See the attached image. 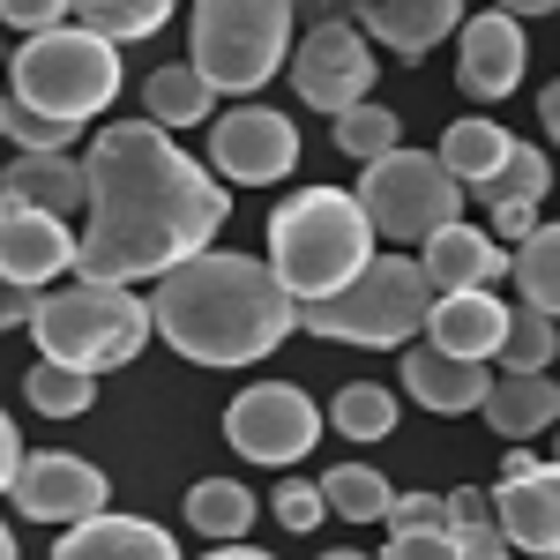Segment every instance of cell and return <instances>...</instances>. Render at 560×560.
Instances as JSON below:
<instances>
[{
  "label": "cell",
  "mask_w": 560,
  "mask_h": 560,
  "mask_svg": "<svg viewBox=\"0 0 560 560\" xmlns=\"http://www.w3.org/2000/svg\"><path fill=\"white\" fill-rule=\"evenodd\" d=\"M359 202L374 217V232L396 240V247H427L441 224H456L464 217V179L448 173V158L441 150H388L374 158L366 173H359Z\"/></svg>",
  "instance_id": "ba28073f"
},
{
  "label": "cell",
  "mask_w": 560,
  "mask_h": 560,
  "mask_svg": "<svg viewBox=\"0 0 560 560\" xmlns=\"http://www.w3.org/2000/svg\"><path fill=\"white\" fill-rule=\"evenodd\" d=\"M187 523L202 530V538H247V523H255V493L240 486V478H202L195 493H187Z\"/></svg>",
  "instance_id": "4316f807"
},
{
  "label": "cell",
  "mask_w": 560,
  "mask_h": 560,
  "mask_svg": "<svg viewBox=\"0 0 560 560\" xmlns=\"http://www.w3.org/2000/svg\"><path fill=\"white\" fill-rule=\"evenodd\" d=\"M292 90L314 113H345L374 90V45H366V23H345V15H322L300 45H292Z\"/></svg>",
  "instance_id": "30bf717a"
},
{
  "label": "cell",
  "mask_w": 560,
  "mask_h": 560,
  "mask_svg": "<svg viewBox=\"0 0 560 560\" xmlns=\"http://www.w3.org/2000/svg\"><path fill=\"white\" fill-rule=\"evenodd\" d=\"M553 456H560V448H553Z\"/></svg>",
  "instance_id": "bcb514c9"
},
{
  "label": "cell",
  "mask_w": 560,
  "mask_h": 560,
  "mask_svg": "<svg viewBox=\"0 0 560 560\" xmlns=\"http://www.w3.org/2000/svg\"><path fill=\"white\" fill-rule=\"evenodd\" d=\"M68 15H75V0H0V23L23 31V38H31V31H52V23H68Z\"/></svg>",
  "instance_id": "8d00e7d4"
},
{
  "label": "cell",
  "mask_w": 560,
  "mask_h": 560,
  "mask_svg": "<svg viewBox=\"0 0 560 560\" xmlns=\"http://www.w3.org/2000/svg\"><path fill=\"white\" fill-rule=\"evenodd\" d=\"M546 187H553V158L530 150V142H516V150H509L486 179H471L464 195H471L478 210H501V202H546Z\"/></svg>",
  "instance_id": "cb8c5ba5"
},
{
  "label": "cell",
  "mask_w": 560,
  "mask_h": 560,
  "mask_svg": "<svg viewBox=\"0 0 560 560\" xmlns=\"http://www.w3.org/2000/svg\"><path fill=\"white\" fill-rule=\"evenodd\" d=\"M538 120H546V135H553V142H560V75H553V83H546V97H538Z\"/></svg>",
  "instance_id": "60d3db41"
},
{
  "label": "cell",
  "mask_w": 560,
  "mask_h": 560,
  "mask_svg": "<svg viewBox=\"0 0 560 560\" xmlns=\"http://www.w3.org/2000/svg\"><path fill=\"white\" fill-rule=\"evenodd\" d=\"M493 509L516 553H560V456H509L501 486H493Z\"/></svg>",
  "instance_id": "5bb4252c"
},
{
  "label": "cell",
  "mask_w": 560,
  "mask_h": 560,
  "mask_svg": "<svg viewBox=\"0 0 560 560\" xmlns=\"http://www.w3.org/2000/svg\"><path fill=\"white\" fill-rule=\"evenodd\" d=\"M292 8L300 0H195V68L217 83V97H255L277 68L292 38Z\"/></svg>",
  "instance_id": "52a82bcc"
},
{
  "label": "cell",
  "mask_w": 560,
  "mask_h": 560,
  "mask_svg": "<svg viewBox=\"0 0 560 560\" xmlns=\"http://www.w3.org/2000/svg\"><path fill=\"white\" fill-rule=\"evenodd\" d=\"M210 165L232 187H277L300 165V128L277 105H232L224 120H210Z\"/></svg>",
  "instance_id": "8fae6325"
},
{
  "label": "cell",
  "mask_w": 560,
  "mask_h": 560,
  "mask_svg": "<svg viewBox=\"0 0 560 560\" xmlns=\"http://www.w3.org/2000/svg\"><path fill=\"white\" fill-rule=\"evenodd\" d=\"M8 97H15V90H0V135H8Z\"/></svg>",
  "instance_id": "ee69618b"
},
{
  "label": "cell",
  "mask_w": 560,
  "mask_h": 560,
  "mask_svg": "<svg viewBox=\"0 0 560 560\" xmlns=\"http://www.w3.org/2000/svg\"><path fill=\"white\" fill-rule=\"evenodd\" d=\"M374 217L345 187H300L269 210V269L292 284V300H329L374 261Z\"/></svg>",
  "instance_id": "3957f363"
},
{
  "label": "cell",
  "mask_w": 560,
  "mask_h": 560,
  "mask_svg": "<svg viewBox=\"0 0 560 560\" xmlns=\"http://www.w3.org/2000/svg\"><path fill=\"white\" fill-rule=\"evenodd\" d=\"M210 97H217V83L195 60H187V68H158V75L142 83L150 120H165V128H202V120H210Z\"/></svg>",
  "instance_id": "d4e9b609"
},
{
  "label": "cell",
  "mask_w": 560,
  "mask_h": 560,
  "mask_svg": "<svg viewBox=\"0 0 560 560\" xmlns=\"http://www.w3.org/2000/svg\"><path fill=\"white\" fill-rule=\"evenodd\" d=\"M486 217H493V232H501L509 247H523V240L546 224V217H538V202H501V210H486Z\"/></svg>",
  "instance_id": "f35d334b"
},
{
  "label": "cell",
  "mask_w": 560,
  "mask_h": 560,
  "mask_svg": "<svg viewBox=\"0 0 560 560\" xmlns=\"http://www.w3.org/2000/svg\"><path fill=\"white\" fill-rule=\"evenodd\" d=\"M8 90L23 105H38L52 120H97L120 97V45L90 23H52L31 31L8 60Z\"/></svg>",
  "instance_id": "8992f818"
},
{
  "label": "cell",
  "mask_w": 560,
  "mask_h": 560,
  "mask_svg": "<svg viewBox=\"0 0 560 560\" xmlns=\"http://www.w3.org/2000/svg\"><path fill=\"white\" fill-rule=\"evenodd\" d=\"M486 388H493L486 359L441 351L433 337H427V345H404V396H411V404H427V411H441V419H456V411H478V404H486Z\"/></svg>",
  "instance_id": "2e32d148"
},
{
  "label": "cell",
  "mask_w": 560,
  "mask_h": 560,
  "mask_svg": "<svg viewBox=\"0 0 560 560\" xmlns=\"http://www.w3.org/2000/svg\"><path fill=\"white\" fill-rule=\"evenodd\" d=\"M516 292L530 306L560 314V217H546V224L516 247Z\"/></svg>",
  "instance_id": "1f68e13d"
},
{
  "label": "cell",
  "mask_w": 560,
  "mask_h": 560,
  "mask_svg": "<svg viewBox=\"0 0 560 560\" xmlns=\"http://www.w3.org/2000/svg\"><path fill=\"white\" fill-rule=\"evenodd\" d=\"M388 553H411V560L456 553V530H448V493H404V501H388Z\"/></svg>",
  "instance_id": "603a6c76"
},
{
  "label": "cell",
  "mask_w": 560,
  "mask_h": 560,
  "mask_svg": "<svg viewBox=\"0 0 560 560\" xmlns=\"http://www.w3.org/2000/svg\"><path fill=\"white\" fill-rule=\"evenodd\" d=\"M322 427H329L322 404H314L306 388H292V382H255V388H240V396L224 404V441H232V456L269 464V471L314 456Z\"/></svg>",
  "instance_id": "9c48e42d"
},
{
  "label": "cell",
  "mask_w": 560,
  "mask_h": 560,
  "mask_svg": "<svg viewBox=\"0 0 560 560\" xmlns=\"http://www.w3.org/2000/svg\"><path fill=\"white\" fill-rule=\"evenodd\" d=\"M493 8H509V15H523V23H530V15H553L560 0H493Z\"/></svg>",
  "instance_id": "b9f144b4"
},
{
  "label": "cell",
  "mask_w": 560,
  "mask_h": 560,
  "mask_svg": "<svg viewBox=\"0 0 560 560\" xmlns=\"http://www.w3.org/2000/svg\"><path fill=\"white\" fill-rule=\"evenodd\" d=\"M396 142H404V128H396V113H388V105H374V97H359V105H345V113H337V158L374 165V158H388Z\"/></svg>",
  "instance_id": "836d02e7"
},
{
  "label": "cell",
  "mask_w": 560,
  "mask_h": 560,
  "mask_svg": "<svg viewBox=\"0 0 560 560\" xmlns=\"http://www.w3.org/2000/svg\"><path fill=\"white\" fill-rule=\"evenodd\" d=\"M478 523H501L493 493H478V486H456V493H448V530H478Z\"/></svg>",
  "instance_id": "74e56055"
},
{
  "label": "cell",
  "mask_w": 560,
  "mask_h": 560,
  "mask_svg": "<svg viewBox=\"0 0 560 560\" xmlns=\"http://www.w3.org/2000/svg\"><path fill=\"white\" fill-rule=\"evenodd\" d=\"M269 509H277V523H284L292 538H306L314 523L329 516V501H322V478H314V486H300V478H292V486H277V501H269Z\"/></svg>",
  "instance_id": "d590c367"
},
{
  "label": "cell",
  "mask_w": 560,
  "mask_h": 560,
  "mask_svg": "<svg viewBox=\"0 0 560 560\" xmlns=\"http://www.w3.org/2000/svg\"><path fill=\"white\" fill-rule=\"evenodd\" d=\"M179 0H75V23L105 31L113 45H135V38H158L173 23Z\"/></svg>",
  "instance_id": "f546056e"
},
{
  "label": "cell",
  "mask_w": 560,
  "mask_h": 560,
  "mask_svg": "<svg viewBox=\"0 0 560 560\" xmlns=\"http://www.w3.org/2000/svg\"><path fill=\"white\" fill-rule=\"evenodd\" d=\"M322 501H329V516L345 523H388V478L374 464H337V471H322Z\"/></svg>",
  "instance_id": "83f0119b"
},
{
  "label": "cell",
  "mask_w": 560,
  "mask_h": 560,
  "mask_svg": "<svg viewBox=\"0 0 560 560\" xmlns=\"http://www.w3.org/2000/svg\"><path fill=\"white\" fill-rule=\"evenodd\" d=\"M158 314L150 300H135L128 284L113 277H75V284H52L31 306V345L45 359H68V366H90V374H113L128 366L135 351L150 345Z\"/></svg>",
  "instance_id": "5b68a950"
},
{
  "label": "cell",
  "mask_w": 560,
  "mask_h": 560,
  "mask_svg": "<svg viewBox=\"0 0 560 560\" xmlns=\"http://www.w3.org/2000/svg\"><path fill=\"white\" fill-rule=\"evenodd\" d=\"M427 337L441 351H464V359H493L509 337V306L493 300V284H464V292H441L427 314Z\"/></svg>",
  "instance_id": "d6986e66"
},
{
  "label": "cell",
  "mask_w": 560,
  "mask_h": 560,
  "mask_svg": "<svg viewBox=\"0 0 560 560\" xmlns=\"http://www.w3.org/2000/svg\"><path fill=\"white\" fill-rule=\"evenodd\" d=\"M60 560H173V530L165 523H142V516H83L60 530V546H52Z\"/></svg>",
  "instance_id": "ffe728a7"
},
{
  "label": "cell",
  "mask_w": 560,
  "mask_h": 560,
  "mask_svg": "<svg viewBox=\"0 0 560 560\" xmlns=\"http://www.w3.org/2000/svg\"><path fill=\"white\" fill-rule=\"evenodd\" d=\"M15 471H23V441H15V419L0 411V493L15 486Z\"/></svg>",
  "instance_id": "ab89813d"
},
{
  "label": "cell",
  "mask_w": 560,
  "mask_h": 560,
  "mask_svg": "<svg viewBox=\"0 0 560 560\" xmlns=\"http://www.w3.org/2000/svg\"><path fill=\"white\" fill-rule=\"evenodd\" d=\"M150 314L165 329V345L195 366H255L300 329V300L292 284L255 255H224V247H202V255L173 261L150 292Z\"/></svg>",
  "instance_id": "7a4b0ae2"
},
{
  "label": "cell",
  "mask_w": 560,
  "mask_h": 560,
  "mask_svg": "<svg viewBox=\"0 0 560 560\" xmlns=\"http://www.w3.org/2000/svg\"><path fill=\"white\" fill-rule=\"evenodd\" d=\"M83 255V232H68L60 210H38L23 195H0V277L45 292V277H68Z\"/></svg>",
  "instance_id": "7c38bea8"
},
{
  "label": "cell",
  "mask_w": 560,
  "mask_h": 560,
  "mask_svg": "<svg viewBox=\"0 0 560 560\" xmlns=\"http://www.w3.org/2000/svg\"><path fill=\"white\" fill-rule=\"evenodd\" d=\"M329 427L345 433V441H388L396 433V396L382 382H345L337 404H329Z\"/></svg>",
  "instance_id": "4dcf8cb0"
},
{
  "label": "cell",
  "mask_w": 560,
  "mask_h": 560,
  "mask_svg": "<svg viewBox=\"0 0 560 560\" xmlns=\"http://www.w3.org/2000/svg\"><path fill=\"white\" fill-rule=\"evenodd\" d=\"M433 300H441V292H433L427 261H411L396 247V255H374L351 284H337L329 300H300V329L322 337V345L404 351L411 337H427Z\"/></svg>",
  "instance_id": "277c9868"
},
{
  "label": "cell",
  "mask_w": 560,
  "mask_h": 560,
  "mask_svg": "<svg viewBox=\"0 0 560 560\" xmlns=\"http://www.w3.org/2000/svg\"><path fill=\"white\" fill-rule=\"evenodd\" d=\"M0 195H23V202H38V210L83 217L90 165H83V158H68V150H15V165L0 173Z\"/></svg>",
  "instance_id": "44dd1931"
},
{
  "label": "cell",
  "mask_w": 560,
  "mask_h": 560,
  "mask_svg": "<svg viewBox=\"0 0 560 560\" xmlns=\"http://www.w3.org/2000/svg\"><path fill=\"white\" fill-rule=\"evenodd\" d=\"M351 8H359V0H351Z\"/></svg>",
  "instance_id": "f6af8a7d"
},
{
  "label": "cell",
  "mask_w": 560,
  "mask_h": 560,
  "mask_svg": "<svg viewBox=\"0 0 560 560\" xmlns=\"http://www.w3.org/2000/svg\"><path fill=\"white\" fill-rule=\"evenodd\" d=\"M75 135H83V120H52L38 105L8 97V142L15 150H75Z\"/></svg>",
  "instance_id": "e575fe53"
},
{
  "label": "cell",
  "mask_w": 560,
  "mask_h": 560,
  "mask_svg": "<svg viewBox=\"0 0 560 560\" xmlns=\"http://www.w3.org/2000/svg\"><path fill=\"white\" fill-rule=\"evenodd\" d=\"M366 38H382L396 60H427L441 38L464 31V0H359Z\"/></svg>",
  "instance_id": "ac0fdd59"
},
{
  "label": "cell",
  "mask_w": 560,
  "mask_h": 560,
  "mask_svg": "<svg viewBox=\"0 0 560 560\" xmlns=\"http://www.w3.org/2000/svg\"><path fill=\"white\" fill-rule=\"evenodd\" d=\"M23 396H31V411H45V419H83L90 396H97V374L90 366H68V359H45L23 374Z\"/></svg>",
  "instance_id": "484cf974"
},
{
  "label": "cell",
  "mask_w": 560,
  "mask_h": 560,
  "mask_svg": "<svg viewBox=\"0 0 560 560\" xmlns=\"http://www.w3.org/2000/svg\"><path fill=\"white\" fill-rule=\"evenodd\" d=\"M15 516H38V523H83L105 509V471L90 456H68V448H45V456H23L15 471Z\"/></svg>",
  "instance_id": "9a60e30c"
},
{
  "label": "cell",
  "mask_w": 560,
  "mask_h": 560,
  "mask_svg": "<svg viewBox=\"0 0 560 560\" xmlns=\"http://www.w3.org/2000/svg\"><path fill=\"white\" fill-rule=\"evenodd\" d=\"M509 150H516V135L501 128V120H456V128L441 135V158H448V173L464 179V187H471V179H486L501 158H509Z\"/></svg>",
  "instance_id": "f1b7e54d"
},
{
  "label": "cell",
  "mask_w": 560,
  "mask_h": 560,
  "mask_svg": "<svg viewBox=\"0 0 560 560\" xmlns=\"http://www.w3.org/2000/svg\"><path fill=\"white\" fill-rule=\"evenodd\" d=\"M419 261H427L433 292H464V284H501V277H516V255H509V240L501 232H478V224H441L427 247H419Z\"/></svg>",
  "instance_id": "e0dca14e"
},
{
  "label": "cell",
  "mask_w": 560,
  "mask_h": 560,
  "mask_svg": "<svg viewBox=\"0 0 560 560\" xmlns=\"http://www.w3.org/2000/svg\"><path fill=\"white\" fill-rule=\"evenodd\" d=\"M530 68V38H523V15L493 8V15H464V38H456V90L478 105H501L523 90Z\"/></svg>",
  "instance_id": "4fadbf2b"
},
{
  "label": "cell",
  "mask_w": 560,
  "mask_h": 560,
  "mask_svg": "<svg viewBox=\"0 0 560 560\" xmlns=\"http://www.w3.org/2000/svg\"><path fill=\"white\" fill-rule=\"evenodd\" d=\"M560 314H546V306H509V337H501V366H516V374H538V366H553V351H560V329H553Z\"/></svg>",
  "instance_id": "d6a6232c"
},
{
  "label": "cell",
  "mask_w": 560,
  "mask_h": 560,
  "mask_svg": "<svg viewBox=\"0 0 560 560\" xmlns=\"http://www.w3.org/2000/svg\"><path fill=\"white\" fill-rule=\"evenodd\" d=\"M8 553H15V530H8V523H0V560H8Z\"/></svg>",
  "instance_id": "7bdbcfd3"
},
{
  "label": "cell",
  "mask_w": 560,
  "mask_h": 560,
  "mask_svg": "<svg viewBox=\"0 0 560 560\" xmlns=\"http://www.w3.org/2000/svg\"><path fill=\"white\" fill-rule=\"evenodd\" d=\"M83 165H90V202H83L75 277H113V284L165 277L173 261L202 255L232 217L224 173L195 165L165 120H113L83 150Z\"/></svg>",
  "instance_id": "6da1fadb"
},
{
  "label": "cell",
  "mask_w": 560,
  "mask_h": 560,
  "mask_svg": "<svg viewBox=\"0 0 560 560\" xmlns=\"http://www.w3.org/2000/svg\"><path fill=\"white\" fill-rule=\"evenodd\" d=\"M486 427L501 433V441H530V433H546V427H560V382L538 366V374H501V382L486 388Z\"/></svg>",
  "instance_id": "7402d4cb"
}]
</instances>
